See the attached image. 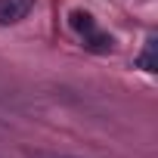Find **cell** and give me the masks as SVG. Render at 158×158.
Instances as JSON below:
<instances>
[{
	"instance_id": "cell-1",
	"label": "cell",
	"mask_w": 158,
	"mask_h": 158,
	"mask_svg": "<svg viewBox=\"0 0 158 158\" xmlns=\"http://www.w3.org/2000/svg\"><path fill=\"white\" fill-rule=\"evenodd\" d=\"M34 10V0H0V25H16Z\"/></svg>"
},
{
	"instance_id": "cell-2",
	"label": "cell",
	"mask_w": 158,
	"mask_h": 158,
	"mask_svg": "<svg viewBox=\"0 0 158 158\" xmlns=\"http://www.w3.org/2000/svg\"><path fill=\"white\" fill-rule=\"evenodd\" d=\"M68 25L81 34V37H87V34H93L96 31V22H93V16L90 13H81V10H74L71 16H68Z\"/></svg>"
},
{
	"instance_id": "cell-3",
	"label": "cell",
	"mask_w": 158,
	"mask_h": 158,
	"mask_svg": "<svg viewBox=\"0 0 158 158\" xmlns=\"http://www.w3.org/2000/svg\"><path fill=\"white\" fill-rule=\"evenodd\" d=\"M136 68H143V71H155V68H158V62H155V37H152V34L146 37L143 53L136 56Z\"/></svg>"
},
{
	"instance_id": "cell-4",
	"label": "cell",
	"mask_w": 158,
	"mask_h": 158,
	"mask_svg": "<svg viewBox=\"0 0 158 158\" xmlns=\"http://www.w3.org/2000/svg\"><path fill=\"white\" fill-rule=\"evenodd\" d=\"M84 44H87L90 50H96V53H109V50H112V37H109V34H102V31L87 34V37H84Z\"/></svg>"
},
{
	"instance_id": "cell-5",
	"label": "cell",
	"mask_w": 158,
	"mask_h": 158,
	"mask_svg": "<svg viewBox=\"0 0 158 158\" xmlns=\"http://www.w3.org/2000/svg\"><path fill=\"white\" fill-rule=\"evenodd\" d=\"M25 158H77V155H65V152H44V149H25Z\"/></svg>"
}]
</instances>
